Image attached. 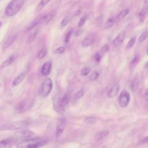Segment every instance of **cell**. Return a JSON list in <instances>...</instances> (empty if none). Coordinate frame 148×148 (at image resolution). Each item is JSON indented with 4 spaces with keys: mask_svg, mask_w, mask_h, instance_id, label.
I'll return each instance as SVG.
<instances>
[{
    "mask_svg": "<svg viewBox=\"0 0 148 148\" xmlns=\"http://www.w3.org/2000/svg\"><path fill=\"white\" fill-rule=\"evenodd\" d=\"M47 141L41 138L24 139L16 145L17 148H39L45 146Z\"/></svg>",
    "mask_w": 148,
    "mask_h": 148,
    "instance_id": "6da1fadb",
    "label": "cell"
},
{
    "mask_svg": "<svg viewBox=\"0 0 148 148\" xmlns=\"http://www.w3.org/2000/svg\"><path fill=\"white\" fill-rule=\"evenodd\" d=\"M25 0H12L6 7L5 14L8 17H11L17 13L23 6Z\"/></svg>",
    "mask_w": 148,
    "mask_h": 148,
    "instance_id": "7a4b0ae2",
    "label": "cell"
},
{
    "mask_svg": "<svg viewBox=\"0 0 148 148\" xmlns=\"http://www.w3.org/2000/svg\"><path fill=\"white\" fill-rule=\"evenodd\" d=\"M29 123V121L27 120L6 123L0 125V131H10L21 129L28 126Z\"/></svg>",
    "mask_w": 148,
    "mask_h": 148,
    "instance_id": "3957f363",
    "label": "cell"
},
{
    "mask_svg": "<svg viewBox=\"0 0 148 148\" xmlns=\"http://www.w3.org/2000/svg\"><path fill=\"white\" fill-rule=\"evenodd\" d=\"M53 88V82L50 78H46L41 85V94L43 97H47Z\"/></svg>",
    "mask_w": 148,
    "mask_h": 148,
    "instance_id": "277c9868",
    "label": "cell"
},
{
    "mask_svg": "<svg viewBox=\"0 0 148 148\" xmlns=\"http://www.w3.org/2000/svg\"><path fill=\"white\" fill-rule=\"evenodd\" d=\"M130 93L127 90H123L121 92L119 97V105L122 108H125L128 105L130 102Z\"/></svg>",
    "mask_w": 148,
    "mask_h": 148,
    "instance_id": "5b68a950",
    "label": "cell"
},
{
    "mask_svg": "<svg viewBox=\"0 0 148 148\" xmlns=\"http://www.w3.org/2000/svg\"><path fill=\"white\" fill-rule=\"evenodd\" d=\"M66 125V120L65 118H60L58 119L56 126V136L57 138L60 137L63 133Z\"/></svg>",
    "mask_w": 148,
    "mask_h": 148,
    "instance_id": "8992f818",
    "label": "cell"
},
{
    "mask_svg": "<svg viewBox=\"0 0 148 148\" xmlns=\"http://www.w3.org/2000/svg\"><path fill=\"white\" fill-rule=\"evenodd\" d=\"M18 140V139L15 136L3 139L0 141V148H11Z\"/></svg>",
    "mask_w": 148,
    "mask_h": 148,
    "instance_id": "52a82bcc",
    "label": "cell"
},
{
    "mask_svg": "<svg viewBox=\"0 0 148 148\" xmlns=\"http://www.w3.org/2000/svg\"><path fill=\"white\" fill-rule=\"evenodd\" d=\"M53 105L54 110L61 114H63L65 112V108L61 103V98L58 97H55L53 99Z\"/></svg>",
    "mask_w": 148,
    "mask_h": 148,
    "instance_id": "ba28073f",
    "label": "cell"
},
{
    "mask_svg": "<svg viewBox=\"0 0 148 148\" xmlns=\"http://www.w3.org/2000/svg\"><path fill=\"white\" fill-rule=\"evenodd\" d=\"M34 135V132L29 130H23L21 131L17 132L14 134V136L18 139H27L31 138Z\"/></svg>",
    "mask_w": 148,
    "mask_h": 148,
    "instance_id": "9c48e42d",
    "label": "cell"
},
{
    "mask_svg": "<svg viewBox=\"0 0 148 148\" xmlns=\"http://www.w3.org/2000/svg\"><path fill=\"white\" fill-rule=\"evenodd\" d=\"M125 35V31H122V32H120L112 41V44H113V46L118 47L120 45H121L124 40Z\"/></svg>",
    "mask_w": 148,
    "mask_h": 148,
    "instance_id": "30bf717a",
    "label": "cell"
},
{
    "mask_svg": "<svg viewBox=\"0 0 148 148\" xmlns=\"http://www.w3.org/2000/svg\"><path fill=\"white\" fill-rule=\"evenodd\" d=\"M28 108V106L27 101L23 100L16 104L15 106V110L18 113H22L24 112Z\"/></svg>",
    "mask_w": 148,
    "mask_h": 148,
    "instance_id": "8fae6325",
    "label": "cell"
},
{
    "mask_svg": "<svg viewBox=\"0 0 148 148\" xmlns=\"http://www.w3.org/2000/svg\"><path fill=\"white\" fill-rule=\"evenodd\" d=\"M51 61L46 62L42 67V74L43 76H47L51 71Z\"/></svg>",
    "mask_w": 148,
    "mask_h": 148,
    "instance_id": "7c38bea8",
    "label": "cell"
},
{
    "mask_svg": "<svg viewBox=\"0 0 148 148\" xmlns=\"http://www.w3.org/2000/svg\"><path fill=\"white\" fill-rule=\"evenodd\" d=\"M119 91V84L116 83L114 84L111 87V88L109 90L107 95L109 98H113L117 94Z\"/></svg>",
    "mask_w": 148,
    "mask_h": 148,
    "instance_id": "4fadbf2b",
    "label": "cell"
},
{
    "mask_svg": "<svg viewBox=\"0 0 148 148\" xmlns=\"http://www.w3.org/2000/svg\"><path fill=\"white\" fill-rule=\"evenodd\" d=\"M25 75H26L25 72H23L20 73V74H18L17 76H16L13 80V83H12L13 86H16L18 84H19L21 82H22V81L25 78Z\"/></svg>",
    "mask_w": 148,
    "mask_h": 148,
    "instance_id": "5bb4252c",
    "label": "cell"
},
{
    "mask_svg": "<svg viewBox=\"0 0 148 148\" xmlns=\"http://www.w3.org/2000/svg\"><path fill=\"white\" fill-rule=\"evenodd\" d=\"M16 38V35H14L12 36H9L3 43V45H2V50H5V49H6L8 47H9L13 43V42L15 40Z\"/></svg>",
    "mask_w": 148,
    "mask_h": 148,
    "instance_id": "9a60e30c",
    "label": "cell"
},
{
    "mask_svg": "<svg viewBox=\"0 0 148 148\" xmlns=\"http://www.w3.org/2000/svg\"><path fill=\"white\" fill-rule=\"evenodd\" d=\"M109 134V131L108 130L101 131L96 134V135L95 136V138L97 140L99 141V140L103 139L104 138H105L106 136H108Z\"/></svg>",
    "mask_w": 148,
    "mask_h": 148,
    "instance_id": "2e32d148",
    "label": "cell"
},
{
    "mask_svg": "<svg viewBox=\"0 0 148 148\" xmlns=\"http://www.w3.org/2000/svg\"><path fill=\"white\" fill-rule=\"evenodd\" d=\"M17 56L16 55H12L11 56H10L8 58H7L5 61H4L2 65H1V68H5L9 65H10V64H12L13 63V62L15 60V59L16 58Z\"/></svg>",
    "mask_w": 148,
    "mask_h": 148,
    "instance_id": "e0dca14e",
    "label": "cell"
},
{
    "mask_svg": "<svg viewBox=\"0 0 148 148\" xmlns=\"http://www.w3.org/2000/svg\"><path fill=\"white\" fill-rule=\"evenodd\" d=\"M70 98H71V96L68 92L65 93L63 95V97L61 98V103L63 107L65 108V106L68 104L70 101Z\"/></svg>",
    "mask_w": 148,
    "mask_h": 148,
    "instance_id": "ac0fdd59",
    "label": "cell"
},
{
    "mask_svg": "<svg viewBox=\"0 0 148 148\" xmlns=\"http://www.w3.org/2000/svg\"><path fill=\"white\" fill-rule=\"evenodd\" d=\"M56 14V12L55 10H52L50 13H49L47 14L43 17V21L47 23L53 19V18L55 16Z\"/></svg>",
    "mask_w": 148,
    "mask_h": 148,
    "instance_id": "d6986e66",
    "label": "cell"
},
{
    "mask_svg": "<svg viewBox=\"0 0 148 148\" xmlns=\"http://www.w3.org/2000/svg\"><path fill=\"white\" fill-rule=\"evenodd\" d=\"M129 13H130V9L129 8L123 9L118 14L117 18L119 20H121V19L124 18L125 17H126L128 14Z\"/></svg>",
    "mask_w": 148,
    "mask_h": 148,
    "instance_id": "ffe728a7",
    "label": "cell"
},
{
    "mask_svg": "<svg viewBox=\"0 0 148 148\" xmlns=\"http://www.w3.org/2000/svg\"><path fill=\"white\" fill-rule=\"evenodd\" d=\"M97 119L95 117L93 116H89L87 117L84 119V122L88 124H94L96 123Z\"/></svg>",
    "mask_w": 148,
    "mask_h": 148,
    "instance_id": "44dd1931",
    "label": "cell"
},
{
    "mask_svg": "<svg viewBox=\"0 0 148 148\" xmlns=\"http://www.w3.org/2000/svg\"><path fill=\"white\" fill-rule=\"evenodd\" d=\"M51 0H41L37 6L36 12L40 11Z\"/></svg>",
    "mask_w": 148,
    "mask_h": 148,
    "instance_id": "7402d4cb",
    "label": "cell"
},
{
    "mask_svg": "<svg viewBox=\"0 0 148 148\" xmlns=\"http://www.w3.org/2000/svg\"><path fill=\"white\" fill-rule=\"evenodd\" d=\"M30 33L29 34V36H28V39L29 40H31L32 39H34L35 36H36V35L38 34V31H39V28H34V29H32L31 31H30Z\"/></svg>",
    "mask_w": 148,
    "mask_h": 148,
    "instance_id": "603a6c76",
    "label": "cell"
},
{
    "mask_svg": "<svg viewBox=\"0 0 148 148\" xmlns=\"http://www.w3.org/2000/svg\"><path fill=\"white\" fill-rule=\"evenodd\" d=\"M92 43H93V40L89 38H87L82 41V46L83 47H87L91 46L92 44Z\"/></svg>",
    "mask_w": 148,
    "mask_h": 148,
    "instance_id": "cb8c5ba5",
    "label": "cell"
},
{
    "mask_svg": "<svg viewBox=\"0 0 148 148\" xmlns=\"http://www.w3.org/2000/svg\"><path fill=\"white\" fill-rule=\"evenodd\" d=\"M84 92H85V91L83 88H81L80 89L75 95V97H74V99L75 100H78L80 98H81L83 95L84 94Z\"/></svg>",
    "mask_w": 148,
    "mask_h": 148,
    "instance_id": "d4e9b609",
    "label": "cell"
},
{
    "mask_svg": "<svg viewBox=\"0 0 148 148\" xmlns=\"http://www.w3.org/2000/svg\"><path fill=\"white\" fill-rule=\"evenodd\" d=\"M47 54V49L46 48H42L38 54V58L39 59L43 58Z\"/></svg>",
    "mask_w": 148,
    "mask_h": 148,
    "instance_id": "484cf974",
    "label": "cell"
},
{
    "mask_svg": "<svg viewBox=\"0 0 148 148\" xmlns=\"http://www.w3.org/2000/svg\"><path fill=\"white\" fill-rule=\"evenodd\" d=\"M114 21H115V20L114 18H109L105 23V28L108 29V28H109L111 27H112L113 25L114 24Z\"/></svg>",
    "mask_w": 148,
    "mask_h": 148,
    "instance_id": "4316f807",
    "label": "cell"
},
{
    "mask_svg": "<svg viewBox=\"0 0 148 148\" xmlns=\"http://www.w3.org/2000/svg\"><path fill=\"white\" fill-rule=\"evenodd\" d=\"M91 71V69L88 67H83L80 71V74L83 76H85L88 75Z\"/></svg>",
    "mask_w": 148,
    "mask_h": 148,
    "instance_id": "83f0119b",
    "label": "cell"
},
{
    "mask_svg": "<svg viewBox=\"0 0 148 148\" xmlns=\"http://www.w3.org/2000/svg\"><path fill=\"white\" fill-rule=\"evenodd\" d=\"M148 37V31H146L145 32H144L143 33H142L140 36L139 37V42L140 43H142L143 42H144L146 39Z\"/></svg>",
    "mask_w": 148,
    "mask_h": 148,
    "instance_id": "f1b7e54d",
    "label": "cell"
},
{
    "mask_svg": "<svg viewBox=\"0 0 148 148\" xmlns=\"http://www.w3.org/2000/svg\"><path fill=\"white\" fill-rule=\"evenodd\" d=\"M99 75V72H97V71H94L93 72L91 73V74L89 76V79L91 80V81H94L96 79H97V78L98 77Z\"/></svg>",
    "mask_w": 148,
    "mask_h": 148,
    "instance_id": "f546056e",
    "label": "cell"
},
{
    "mask_svg": "<svg viewBox=\"0 0 148 148\" xmlns=\"http://www.w3.org/2000/svg\"><path fill=\"white\" fill-rule=\"evenodd\" d=\"M136 42V38L135 37H132L130 40L128 41L127 45V49H130L133 47V46L135 45Z\"/></svg>",
    "mask_w": 148,
    "mask_h": 148,
    "instance_id": "4dcf8cb0",
    "label": "cell"
},
{
    "mask_svg": "<svg viewBox=\"0 0 148 148\" xmlns=\"http://www.w3.org/2000/svg\"><path fill=\"white\" fill-rule=\"evenodd\" d=\"M87 16L86 15H84L79 20V23H78V27H82L84 24V23H86V20H87Z\"/></svg>",
    "mask_w": 148,
    "mask_h": 148,
    "instance_id": "1f68e13d",
    "label": "cell"
},
{
    "mask_svg": "<svg viewBox=\"0 0 148 148\" xmlns=\"http://www.w3.org/2000/svg\"><path fill=\"white\" fill-rule=\"evenodd\" d=\"M146 13L145 11H141L139 13V20L141 23L143 22L145 18H146Z\"/></svg>",
    "mask_w": 148,
    "mask_h": 148,
    "instance_id": "d6a6232c",
    "label": "cell"
},
{
    "mask_svg": "<svg viewBox=\"0 0 148 148\" xmlns=\"http://www.w3.org/2000/svg\"><path fill=\"white\" fill-rule=\"evenodd\" d=\"M69 22V18L68 17H64L61 21L60 23V27H64L65 26H66L68 23Z\"/></svg>",
    "mask_w": 148,
    "mask_h": 148,
    "instance_id": "836d02e7",
    "label": "cell"
},
{
    "mask_svg": "<svg viewBox=\"0 0 148 148\" xmlns=\"http://www.w3.org/2000/svg\"><path fill=\"white\" fill-rule=\"evenodd\" d=\"M139 57L138 56V55H136V56L134 57L133 60H132L131 61V66H135V65L138 63V62L139 61Z\"/></svg>",
    "mask_w": 148,
    "mask_h": 148,
    "instance_id": "e575fe53",
    "label": "cell"
},
{
    "mask_svg": "<svg viewBox=\"0 0 148 148\" xmlns=\"http://www.w3.org/2000/svg\"><path fill=\"white\" fill-rule=\"evenodd\" d=\"M64 51H65V47L62 46V47H60L57 48V49H56L54 51V53L60 54H62V53H64Z\"/></svg>",
    "mask_w": 148,
    "mask_h": 148,
    "instance_id": "d590c367",
    "label": "cell"
},
{
    "mask_svg": "<svg viewBox=\"0 0 148 148\" xmlns=\"http://www.w3.org/2000/svg\"><path fill=\"white\" fill-rule=\"evenodd\" d=\"M72 34V29L70 30V31L68 32V34H67V35H66V37H65V43H68L69 42Z\"/></svg>",
    "mask_w": 148,
    "mask_h": 148,
    "instance_id": "8d00e7d4",
    "label": "cell"
},
{
    "mask_svg": "<svg viewBox=\"0 0 148 148\" xmlns=\"http://www.w3.org/2000/svg\"><path fill=\"white\" fill-rule=\"evenodd\" d=\"M109 49V46L108 45H105L103 46H102V47L101 48V53L104 54L105 53H106Z\"/></svg>",
    "mask_w": 148,
    "mask_h": 148,
    "instance_id": "74e56055",
    "label": "cell"
},
{
    "mask_svg": "<svg viewBox=\"0 0 148 148\" xmlns=\"http://www.w3.org/2000/svg\"><path fill=\"white\" fill-rule=\"evenodd\" d=\"M94 59L97 62H99L101 59V55L99 52H97L94 55Z\"/></svg>",
    "mask_w": 148,
    "mask_h": 148,
    "instance_id": "f35d334b",
    "label": "cell"
},
{
    "mask_svg": "<svg viewBox=\"0 0 148 148\" xmlns=\"http://www.w3.org/2000/svg\"><path fill=\"white\" fill-rule=\"evenodd\" d=\"M137 85H138V83H136L135 81L132 82H131V86H130L131 89H132L133 91H135V90L136 88V87H137V86H138Z\"/></svg>",
    "mask_w": 148,
    "mask_h": 148,
    "instance_id": "ab89813d",
    "label": "cell"
},
{
    "mask_svg": "<svg viewBox=\"0 0 148 148\" xmlns=\"http://www.w3.org/2000/svg\"><path fill=\"white\" fill-rule=\"evenodd\" d=\"M146 142H148V136H146V137L143 138L142 139H141L139 141V144H143V143H145Z\"/></svg>",
    "mask_w": 148,
    "mask_h": 148,
    "instance_id": "60d3db41",
    "label": "cell"
},
{
    "mask_svg": "<svg viewBox=\"0 0 148 148\" xmlns=\"http://www.w3.org/2000/svg\"><path fill=\"white\" fill-rule=\"evenodd\" d=\"M145 99L146 101H148V88H147L145 92Z\"/></svg>",
    "mask_w": 148,
    "mask_h": 148,
    "instance_id": "b9f144b4",
    "label": "cell"
},
{
    "mask_svg": "<svg viewBox=\"0 0 148 148\" xmlns=\"http://www.w3.org/2000/svg\"><path fill=\"white\" fill-rule=\"evenodd\" d=\"M81 34H82V31H81V30H79V31L76 32V35L77 36H79V35H80Z\"/></svg>",
    "mask_w": 148,
    "mask_h": 148,
    "instance_id": "7bdbcfd3",
    "label": "cell"
},
{
    "mask_svg": "<svg viewBox=\"0 0 148 148\" xmlns=\"http://www.w3.org/2000/svg\"><path fill=\"white\" fill-rule=\"evenodd\" d=\"M145 3H148V0H145Z\"/></svg>",
    "mask_w": 148,
    "mask_h": 148,
    "instance_id": "ee69618b",
    "label": "cell"
},
{
    "mask_svg": "<svg viewBox=\"0 0 148 148\" xmlns=\"http://www.w3.org/2000/svg\"><path fill=\"white\" fill-rule=\"evenodd\" d=\"M2 23L1 21H0V28H1V27L2 26Z\"/></svg>",
    "mask_w": 148,
    "mask_h": 148,
    "instance_id": "f6af8a7d",
    "label": "cell"
},
{
    "mask_svg": "<svg viewBox=\"0 0 148 148\" xmlns=\"http://www.w3.org/2000/svg\"><path fill=\"white\" fill-rule=\"evenodd\" d=\"M146 67L148 68V62L147 63V64H146Z\"/></svg>",
    "mask_w": 148,
    "mask_h": 148,
    "instance_id": "bcb514c9",
    "label": "cell"
},
{
    "mask_svg": "<svg viewBox=\"0 0 148 148\" xmlns=\"http://www.w3.org/2000/svg\"><path fill=\"white\" fill-rule=\"evenodd\" d=\"M147 54H148V49H147Z\"/></svg>",
    "mask_w": 148,
    "mask_h": 148,
    "instance_id": "7dc6e473",
    "label": "cell"
}]
</instances>
